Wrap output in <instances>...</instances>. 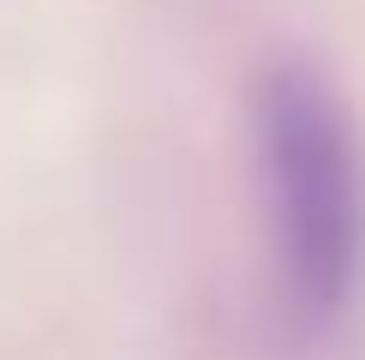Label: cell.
Returning <instances> with one entry per match:
<instances>
[{"mask_svg": "<svg viewBox=\"0 0 365 360\" xmlns=\"http://www.w3.org/2000/svg\"><path fill=\"white\" fill-rule=\"evenodd\" d=\"M257 156L282 222V259L299 319L341 312L365 246L359 139L324 72L287 60L257 90Z\"/></svg>", "mask_w": 365, "mask_h": 360, "instance_id": "1", "label": "cell"}]
</instances>
